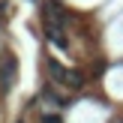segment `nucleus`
<instances>
[{"label":"nucleus","instance_id":"nucleus-1","mask_svg":"<svg viewBox=\"0 0 123 123\" xmlns=\"http://www.w3.org/2000/svg\"><path fill=\"white\" fill-rule=\"evenodd\" d=\"M45 69H48V75H51L57 84H72V87H81V81H84V78L78 75V72L63 69V66H60L54 57H45Z\"/></svg>","mask_w":123,"mask_h":123},{"label":"nucleus","instance_id":"nucleus-2","mask_svg":"<svg viewBox=\"0 0 123 123\" xmlns=\"http://www.w3.org/2000/svg\"><path fill=\"white\" fill-rule=\"evenodd\" d=\"M42 30H45V36L60 48V51H66V48H69V42H66V33H63V27H60V21L42 15Z\"/></svg>","mask_w":123,"mask_h":123},{"label":"nucleus","instance_id":"nucleus-3","mask_svg":"<svg viewBox=\"0 0 123 123\" xmlns=\"http://www.w3.org/2000/svg\"><path fill=\"white\" fill-rule=\"evenodd\" d=\"M12 81H15V57L12 54H6L3 57V63H0V90H9L12 87Z\"/></svg>","mask_w":123,"mask_h":123}]
</instances>
